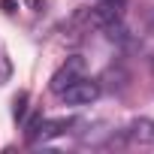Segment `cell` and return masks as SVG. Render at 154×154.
<instances>
[{
  "instance_id": "cell-1",
  "label": "cell",
  "mask_w": 154,
  "mask_h": 154,
  "mask_svg": "<svg viewBox=\"0 0 154 154\" xmlns=\"http://www.w3.org/2000/svg\"><path fill=\"white\" fill-rule=\"evenodd\" d=\"M82 75H85V57H82V54H72V57H66V60L54 69V75H51L48 88H51L54 94H63L72 82H79Z\"/></svg>"
},
{
  "instance_id": "cell-2",
  "label": "cell",
  "mask_w": 154,
  "mask_h": 154,
  "mask_svg": "<svg viewBox=\"0 0 154 154\" xmlns=\"http://www.w3.org/2000/svg\"><path fill=\"white\" fill-rule=\"evenodd\" d=\"M100 94H103V88H100V82H94V79H82L79 82H72L60 97H63V103L66 106H91V103H97L100 100Z\"/></svg>"
},
{
  "instance_id": "cell-3",
  "label": "cell",
  "mask_w": 154,
  "mask_h": 154,
  "mask_svg": "<svg viewBox=\"0 0 154 154\" xmlns=\"http://www.w3.org/2000/svg\"><path fill=\"white\" fill-rule=\"evenodd\" d=\"M88 21L94 27H109L115 21H124V0H100V3L91 9Z\"/></svg>"
},
{
  "instance_id": "cell-4",
  "label": "cell",
  "mask_w": 154,
  "mask_h": 154,
  "mask_svg": "<svg viewBox=\"0 0 154 154\" xmlns=\"http://www.w3.org/2000/svg\"><path fill=\"white\" fill-rule=\"evenodd\" d=\"M127 136L139 145H154V121L151 118H136L127 127Z\"/></svg>"
},
{
  "instance_id": "cell-5",
  "label": "cell",
  "mask_w": 154,
  "mask_h": 154,
  "mask_svg": "<svg viewBox=\"0 0 154 154\" xmlns=\"http://www.w3.org/2000/svg\"><path fill=\"white\" fill-rule=\"evenodd\" d=\"M66 127H72V121H69V118H51V121H39V130H36V139L48 142V139H54V136L66 133Z\"/></svg>"
},
{
  "instance_id": "cell-6",
  "label": "cell",
  "mask_w": 154,
  "mask_h": 154,
  "mask_svg": "<svg viewBox=\"0 0 154 154\" xmlns=\"http://www.w3.org/2000/svg\"><path fill=\"white\" fill-rule=\"evenodd\" d=\"M24 103H27V94H21V97L15 100V118H21V115H24Z\"/></svg>"
},
{
  "instance_id": "cell-7",
  "label": "cell",
  "mask_w": 154,
  "mask_h": 154,
  "mask_svg": "<svg viewBox=\"0 0 154 154\" xmlns=\"http://www.w3.org/2000/svg\"><path fill=\"white\" fill-rule=\"evenodd\" d=\"M151 69H154V54H151Z\"/></svg>"
}]
</instances>
